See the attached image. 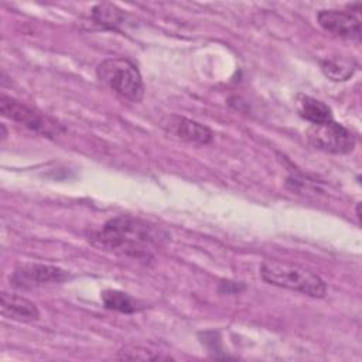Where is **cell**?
<instances>
[{"mask_svg": "<svg viewBox=\"0 0 362 362\" xmlns=\"http://www.w3.org/2000/svg\"><path fill=\"white\" fill-rule=\"evenodd\" d=\"M165 238L167 233L156 225L130 215H119L93 232L90 242L107 252L147 259L151 256L153 247L160 245Z\"/></svg>", "mask_w": 362, "mask_h": 362, "instance_id": "obj_1", "label": "cell"}, {"mask_svg": "<svg viewBox=\"0 0 362 362\" xmlns=\"http://www.w3.org/2000/svg\"><path fill=\"white\" fill-rule=\"evenodd\" d=\"M260 276L267 284L314 298H321L327 294V284L318 274L288 262L266 260L260 266Z\"/></svg>", "mask_w": 362, "mask_h": 362, "instance_id": "obj_2", "label": "cell"}, {"mask_svg": "<svg viewBox=\"0 0 362 362\" xmlns=\"http://www.w3.org/2000/svg\"><path fill=\"white\" fill-rule=\"evenodd\" d=\"M96 76L116 95L140 102L144 95V83L137 66L127 58H106L96 66Z\"/></svg>", "mask_w": 362, "mask_h": 362, "instance_id": "obj_3", "label": "cell"}, {"mask_svg": "<svg viewBox=\"0 0 362 362\" xmlns=\"http://www.w3.org/2000/svg\"><path fill=\"white\" fill-rule=\"evenodd\" d=\"M0 113L44 137H55L64 132V127L49 116L4 93L0 96Z\"/></svg>", "mask_w": 362, "mask_h": 362, "instance_id": "obj_4", "label": "cell"}, {"mask_svg": "<svg viewBox=\"0 0 362 362\" xmlns=\"http://www.w3.org/2000/svg\"><path fill=\"white\" fill-rule=\"evenodd\" d=\"M307 140L313 147L332 154L351 153L356 144L354 133L334 119L311 124L307 129Z\"/></svg>", "mask_w": 362, "mask_h": 362, "instance_id": "obj_5", "label": "cell"}, {"mask_svg": "<svg viewBox=\"0 0 362 362\" xmlns=\"http://www.w3.org/2000/svg\"><path fill=\"white\" fill-rule=\"evenodd\" d=\"M71 279L68 270L44 263H24L10 274V284L16 288L30 290L51 284H59Z\"/></svg>", "mask_w": 362, "mask_h": 362, "instance_id": "obj_6", "label": "cell"}, {"mask_svg": "<svg viewBox=\"0 0 362 362\" xmlns=\"http://www.w3.org/2000/svg\"><path fill=\"white\" fill-rule=\"evenodd\" d=\"M318 24L328 33L349 38V40H361V20L359 16L348 11V10H337V8H325L320 10L317 14Z\"/></svg>", "mask_w": 362, "mask_h": 362, "instance_id": "obj_7", "label": "cell"}, {"mask_svg": "<svg viewBox=\"0 0 362 362\" xmlns=\"http://www.w3.org/2000/svg\"><path fill=\"white\" fill-rule=\"evenodd\" d=\"M163 129L178 140L198 146H206L214 140V133L209 127L181 116H170L163 122Z\"/></svg>", "mask_w": 362, "mask_h": 362, "instance_id": "obj_8", "label": "cell"}, {"mask_svg": "<svg viewBox=\"0 0 362 362\" xmlns=\"http://www.w3.org/2000/svg\"><path fill=\"white\" fill-rule=\"evenodd\" d=\"M0 308L1 315L8 320L20 322H33L40 318L38 307L28 298L18 294L3 291L0 296Z\"/></svg>", "mask_w": 362, "mask_h": 362, "instance_id": "obj_9", "label": "cell"}, {"mask_svg": "<svg viewBox=\"0 0 362 362\" xmlns=\"http://www.w3.org/2000/svg\"><path fill=\"white\" fill-rule=\"evenodd\" d=\"M296 107L298 115L307 122H310L311 124H318V123L332 120L331 107L313 96L303 95V93L297 95Z\"/></svg>", "mask_w": 362, "mask_h": 362, "instance_id": "obj_10", "label": "cell"}, {"mask_svg": "<svg viewBox=\"0 0 362 362\" xmlns=\"http://www.w3.org/2000/svg\"><path fill=\"white\" fill-rule=\"evenodd\" d=\"M100 298L102 303L105 305V308L112 310V311H117L122 314H133V313H139L141 310L146 308V303L132 297L127 293H123L120 290H103L100 293Z\"/></svg>", "mask_w": 362, "mask_h": 362, "instance_id": "obj_11", "label": "cell"}, {"mask_svg": "<svg viewBox=\"0 0 362 362\" xmlns=\"http://www.w3.org/2000/svg\"><path fill=\"white\" fill-rule=\"evenodd\" d=\"M92 21L106 30H116L124 24L127 14L119 8L116 4L112 3H99L96 4L92 11Z\"/></svg>", "mask_w": 362, "mask_h": 362, "instance_id": "obj_12", "label": "cell"}, {"mask_svg": "<svg viewBox=\"0 0 362 362\" xmlns=\"http://www.w3.org/2000/svg\"><path fill=\"white\" fill-rule=\"evenodd\" d=\"M321 69L324 72V75L335 82H344L348 81L355 69L356 65L354 64V61H349L346 58H341V57H335V58H327L321 62Z\"/></svg>", "mask_w": 362, "mask_h": 362, "instance_id": "obj_13", "label": "cell"}, {"mask_svg": "<svg viewBox=\"0 0 362 362\" xmlns=\"http://www.w3.org/2000/svg\"><path fill=\"white\" fill-rule=\"evenodd\" d=\"M119 359L126 361H163V359H173L171 355L164 354L161 351H154L151 348L143 345H126L119 351Z\"/></svg>", "mask_w": 362, "mask_h": 362, "instance_id": "obj_14", "label": "cell"}, {"mask_svg": "<svg viewBox=\"0 0 362 362\" xmlns=\"http://www.w3.org/2000/svg\"><path fill=\"white\" fill-rule=\"evenodd\" d=\"M243 288H245V286L240 284V283H235V281H222V283H221V287H219V291H221V293L230 294V293H240Z\"/></svg>", "mask_w": 362, "mask_h": 362, "instance_id": "obj_15", "label": "cell"}, {"mask_svg": "<svg viewBox=\"0 0 362 362\" xmlns=\"http://www.w3.org/2000/svg\"><path fill=\"white\" fill-rule=\"evenodd\" d=\"M0 129H1V140H4V139L7 137V130H6L4 123H1V124H0Z\"/></svg>", "mask_w": 362, "mask_h": 362, "instance_id": "obj_16", "label": "cell"}]
</instances>
